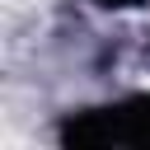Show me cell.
I'll return each mask as SVG.
<instances>
[{"instance_id": "obj_1", "label": "cell", "mask_w": 150, "mask_h": 150, "mask_svg": "<svg viewBox=\"0 0 150 150\" xmlns=\"http://www.w3.org/2000/svg\"><path fill=\"white\" fill-rule=\"evenodd\" d=\"M94 5H141V0H94Z\"/></svg>"}]
</instances>
